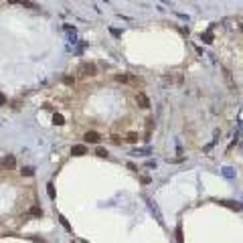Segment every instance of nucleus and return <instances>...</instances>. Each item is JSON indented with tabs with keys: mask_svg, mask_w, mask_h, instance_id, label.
<instances>
[{
	"mask_svg": "<svg viewBox=\"0 0 243 243\" xmlns=\"http://www.w3.org/2000/svg\"><path fill=\"white\" fill-rule=\"evenodd\" d=\"M136 104H138L140 108H144V109L150 108V99H148V95H146V93H142V91L136 95Z\"/></svg>",
	"mask_w": 243,
	"mask_h": 243,
	"instance_id": "f03ea898",
	"label": "nucleus"
},
{
	"mask_svg": "<svg viewBox=\"0 0 243 243\" xmlns=\"http://www.w3.org/2000/svg\"><path fill=\"white\" fill-rule=\"evenodd\" d=\"M109 33H112V35H114V37H122V33H120V31H118V28H109Z\"/></svg>",
	"mask_w": 243,
	"mask_h": 243,
	"instance_id": "aec40b11",
	"label": "nucleus"
},
{
	"mask_svg": "<svg viewBox=\"0 0 243 243\" xmlns=\"http://www.w3.org/2000/svg\"><path fill=\"white\" fill-rule=\"evenodd\" d=\"M10 4H20V0H8Z\"/></svg>",
	"mask_w": 243,
	"mask_h": 243,
	"instance_id": "393cba45",
	"label": "nucleus"
},
{
	"mask_svg": "<svg viewBox=\"0 0 243 243\" xmlns=\"http://www.w3.org/2000/svg\"><path fill=\"white\" fill-rule=\"evenodd\" d=\"M148 203H150V201H148ZM150 209H152V213H154V215H156V221H158V223H160V225H164V221H162V215H160V211H158V207H156V205H154V203H150Z\"/></svg>",
	"mask_w": 243,
	"mask_h": 243,
	"instance_id": "6e6552de",
	"label": "nucleus"
},
{
	"mask_svg": "<svg viewBox=\"0 0 243 243\" xmlns=\"http://www.w3.org/2000/svg\"><path fill=\"white\" fill-rule=\"evenodd\" d=\"M20 172H23V176H33V174H35V168H33V166H24Z\"/></svg>",
	"mask_w": 243,
	"mask_h": 243,
	"instance_id": "ddd939ff",
	"label": "nucleus"
},
{
	"mask_svg": "<svg viewBox=\"0 0 243 243\" xmlns=\"http://www.w3.org/2000/svg\"><path fill=\"white\" fill-rule=\"evenodd\" d=\"M47 195H49V199H55V186H53V182L47 185Z\"/></svg>",
	"mask_w": 243,
	"mask_h": 243,
	"instance_id": "dca6fc26",
	"label": "nucleus"
},
{
	"mask_svg": "<svg viewBox=\"0 0 243 243\" xmlns=\"http://www.w3.org/2000/svg\"><path fill=\"white\" fill-rule=\"evenodd\" d=\"M83 138H85V142H89V144H97V142L101 140V136L97 134V132H87Z\"/></svg>",
	"mask_w": 243,
	"mask_h": 243,
	"instance_id": "20e7f679",
	"label": "nucleus"
},
{
	"mask_svg": "<svg viewBox=\"0 0 243 243\" xmlns=\"http://www.w3.org/2000/svg\"><path fill=\"white\" fill-rule=\"evenodd\" d=\"M28 213H31L33 217H43V209L39 207V205H35V207H31V211H28Z\"/></svg>",
	"mask_w": 243,
	"mask_h": 243,
	"instance_id": "9d476101",
	"label": "nucleus"
},
{
	"mask_svg": "<svg viewBox=\"0 0 243 243\" xmlns=\"http://www.w3.org/2000/svg\"><path fill=\"white\" fill-rule=\"evenodd\" d=\"M116 79L122 81V83H138V79H136V77H130V75H118Z\"/></svg>",
	"mask_w": 243,
	"mask_h": 243,
	"instance_id": "0eeeda50",
	"label": "nucleus"
},
{
	"mask_svg": "<svg viewBox=\"0 0 243 243\" xmlns=\"http://www.w3.org/2000/svg\"><path fill=\"white\" fill-rule=\"evenodd\" d=\"M6 104V95H4V93H0V105H4Z\"/></svg>",
	"mask_w": 243,
	"mask_h": 243,
	"instance_id": "5701e85b",
	"label": "nucleus"
},
{
	"mask_svg": "<svg viewBox=\"0 0 243 243\" xmlns=\"http://www.w3.org/2000/svg\"><path fill=\"white\" fill-rule=\"evenodd\" d=\"M241 31H243V23H241Z\"/></svg>",
	"mask_w": 243,
	"mask_h": 243,
	"instance_id": "a878e982",
	"label": "nucleus"
},
{
	"mask_svg": "<svg viewBox=\"0 0 243 243\" xmlns=\"http://www.w3.org/2000/svg\"><path fill=\"white\" fill-rule=\"evenodd\" d=\"M59 221H61V225L65 227V231H69V233H71V225H69V221H67L63 215H59Z\"/></svg>",
	"mask_w": 243,
	"mask_h": 243,
	"instance_id": "4468645a",
	"label": "nucleus"
},
{
	"mask_svg": "<svg viewBox=\"0 0 243 243\" xmlns=\"http://www.w3.org/2000/svg\"><path fill=\"white\" fill-rule=\"evenodd\" d=\"M223 73H225V79L229 81V87H231V91H235V85H233V81H231V73H229L227 69H223Z\"/></svg>",
	"mask_w": 243,
	"mask_h": 243,
	"instance_id": "2eb2a0df",
	"label": "nucleus"
},
{
	"mask_svg": "<svg viewBox=\"0 0 243 243\" xmlns=\"http://www.w3.org/2000/svg\"><path fill=\"white\" fill-rule=\"evenodd\" d=\"M79 73L85 75V77H93V75H97V67L93 65V63H81V65H79Z\"/></svg>",
	"mask_w": 243,
	"mask_h": 243,
	"instance_id": "f257e3e1",
	"label": "nucleus"
},
{
	"mask_svg": "<svg viewBox=\"0 0 243 243\" xmlns=\"http://www.w3.org/2000/svg\"><path fill=\"white\" fill-rule=\"evenodd\" d=\"M219 205H223V207H229V209H233V211H243V205L235 203V201H219Z\"/></svg>",
	"mask_w": 243,
	"mask_h": 243,
	"instance_id": "423d86ee",
	"label": "nucleus"
},
{
	"mask_svg": "<svg viewBox=\"0 0 243 243\" xmlns=\"http://www.w3.org/2000/svg\"><path fill=\"white\" fill-rule=\"evenodd\" d=\"M53 124H57V126H63V124H65V118H63L61 114H55V116H53Z\"/></svg>",
	"mask_w": 243,
	"mask_h": 243,
	"instance_id": "f8f14e48",
	"label": "nucleus"
},
{
	"mask_svg": "<svg viewBox=\"0 0 243 243\" xmlns=\"http://www.w3.org/2000/svg\"><path fill=\"white\" fill-rule=\"evenodd\" d=\"M213 28H215V24H211L207 33H201V41H203V43H207V45H211L213 39H215V37H213Z\"/></svg>",
	"mask_w": 243,
	"mask_h": 243,
	"instance_id": "7ed1b4c3",
	"label": "nucleus"
},
{
	"mask_svg": "<svg viewBox=\"0 0 243 243\" xmlns=\"http://www.w3.org/2000/svg\"><path fill=\"white\" fill-rule=\"evenodd\" d=\"M2 164L6 166V168H14V164H16V160H14V156H6V158L2 160Z\"/></svg>",
	"mask_w": 243,
	"mask_h": 243,
	"instance_id": "1a4fd4ad",
	"label": "nucleus"
},
{
	"mask_svg": "<svg viewBox=\"0 0 243 243\" xmlns=\"http://www.w3.org/2000/svg\"><path fill=\"white\" fill-rule=\"evenodd\" d=\"M71 154H73V156H83V154H87V146H85V144H77V146L71 148Z\"/></svg>",
	"mask_w": 243,
	"mask_h": 243,
	"instance_id": "39448f33",
	"label": "nucleus"
},
{
	"mask_svg": "<svg viewBox=\"0 0 243 243\" xmlns=\"http://www.w3.org/2000/svg\"><path fill=\"white\" fill-rule=\"evenodd\" d=\"M223 176H227V178H233V176H235V170H233L231 166H225V168H223Z\"/></svg>",
	"mask_w": 243,
	"mask_h": 243,
	"instance_id": "9b49d317",
	"label": "nucleus"
},
{
	"mask_svg": "<svg viewBox=\"0 0 243 243\" xmlns=\"http://www.w3.org/2000/svg\"><path fill=\"white\" fill-rule=\"evenodd\" d=\"M176 154L182 156V146H180V142H176Z\"/></svg>",
	"mask_w": 243,
	"mask_h": 243,
	"instance_id": "412c9836",
	"label": "nucleus"
},
{
	"mask_svg": "<svg viewBox=\"0 0 243 243\" xmlns=\"http://www.w3.org/2000/svg\"><path fill=\"white\" fill-rule=\"evenodd\" d=\"M63 81H65V83H67V85H73V83H75V81H73V77H65V79H63Z\"/></svg>",
	"mask_w": 243,
	"mask_h": 243,
	"instance_id": "4be33fe9",
	"label": "nucleus"
},
{
	"mask_svg": "<svg viewBox=\"0 0 243 243\" xmlns=\"http://www.w3.org/2000/svg\"><path fill=\"white\" fill-rule=\"evenodd\" d=\"M176 241H178V243L185 241V237H182V227H180V225L176 227Z\"/></svg>",
	"mask_w": 243,
	"mask_h": 243,
	"instance_id": "a211bd4d",
	"label": "nucleus"
},
{
	"mask_svg": "<svg viewBox=\"0 0 243 243\" xmlns=\"http://www.w3.org/2000/svg\"><path fill=\"white\" fill-rule=\"evenodd\" d=\"M146 166H150V168H156V162H154V160H148Z\"/></svg>",
	"mask_w": 243,
	"mask_h": 243,
	"instance_id": "b1692460",
	"label": "nucleus"
},
{
	"mask_svg": "<svg viewBox=\"0 0 243 243\" xmlns=\"http://www.w3.org/2000/svg\"><path fill=\"white\" fill-rule=\"evenodd\" d=\"M126 140H128V142H132V144H136V142H138V134H134V132H130V134L126 136Z\"/></svg>",
	"mask_w": 243,
	"mask_h": 243,
	"instance_id": "f3484780",
	"label": "nucleus"
},
{
	"mask_svg": "<svg viewBox=\"0 0 243 243\" xmlns=\"http://www.w3.org/2000/svg\"><path fill=\"white\" fill-rule=\"evenodd\" d=\"M95 154L99 156V158H108V150H105V148H97Z\"/></svg>",
	"mask_w": 243,
	"mask_h": 243,
	"instance_id": "6ab92c4d",
	"label": "nucleus"
}]
</instances>
